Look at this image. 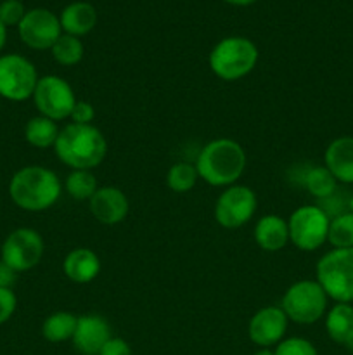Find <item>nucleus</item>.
Here are the masks:
<instances>
[{"label": "nucleus", "instance_id": "nucleus-1", "mask_svg": "<svg viewBox=\"0 0 353 355\" xmlns=\"http://www.w3.org/2000/svg\"><path fill=\"white\" fill-rule=\"evenodd\" d=\"M57 158L71 170H92L104 162L107 141L93 125L68 123L54 144Z\"/></svg>", "mask_w": 353, "mask_h": 355}, {"label": "nucleus", "instance_id": "nucleus-2", "mask_svg": "<svg viewBox=\"0 0 353 355\" xmlns=\"http://www.w3.org/2000/svg\"><path fill=\"white\" fill-rule=\"evenodd\" d=\"M61 180L40 165H28L17 170L9 182V196L24 211H44L57 203L61 196Z\"/></svg>", "mask_w": 353, "mask_h": 355}, {"label": "nucleus", "instance_id": "nucleus-3", "mask_svg": "<svg viewBox=\"0 0 353 355\" xmlns=\"http://www.w3.org/2000/svg\"><path fill=\"white\" fill-rule=\"evenodd\" d=\"M246 151L239 142L221 137L208 142L199 151L196 168L199 179L215 187L234 186L246 170Z\"/></svg>", "mask_w": 353, "mask_h": 355}, {"label": "nucleus", "instance_id": "nucleus-4", "mask_svg": "<svg viewBox=\"0 0 353 355\" xmlns=\"http://www.w3.org/2000/svg\"><path fill=\"white\" fill-rule=\"evenodd\" d=\"M258 49L246 37H227L210 52V68L225 82L244 78L258 62Z\"/></svg>", "mask_w": 353, "mask_h": 355}, {"label": "nucleus", "instance_id": "nucleus-5", "mask_svg": "<svg viewBox=\"0 0 353 355\" xmlns=\"http://www.w3.org/2000/svg\"><path fill=\"white\" fill-rule=\"evenodd\" d=\"M315 279L336 304L353 302V248H332L315 267Z\"/></svg>", "mask_w": 353, "mask_h": 355}, {"label": "nucleus", "instance_id": "nucleus-6", "mask_svg": "<svg viewBox=\"0 0 353 355\" xmlns=\"http://www.w3.org/2000/svg\"><path fill=\"white\" fill-rule=\"evenodd\" d=\"M329 297L317 279H303L291 284L280 300V309L296 324H314L327 314Z\"/></svg>", "mask_w": 353, "mask_h": 355}, {"label": "nucleus", "instance_id": "nucleus-7", "mask_svg": "<svg viewBox=\"0 0 353 355\" xmlns=\"http://www.w3.org/2000/svg\"><path fill=\"white\" fill-rule=\"evenodd\" d=\"M329 215L315 205L296 208L287 220L289 241L301 252H315L327 243Z\"/></svg>", "mask_w": 353, "mask_h": 355}, {"label": "nucleus", "instance_id": "nucleus-8", "mask_svg": "<svg viewBox=\"0 0 353 355\" xmlns=\"http://www.w3.org/2000/svg\"><path fill=\"white\" fill-rule=\"evenodd\" d=\"M38 83L33 62L19 54L0 55V96L12 103L31 99Z\"/></svg>", "mask_w": 353, "mask_h": 355}, {"label": "nucleus", "instance_id": "nucleus-9", "mask_svg": "<svg viewBox=\"0 0 353 355\" xmlns=\"http://www.w3.org/2000/svg\"><path fill=\"white\" fill-rule=\"evenodd\" d=\"M31 99L38 113L45 118H51L55 123L69 118L76 104L71 85L57 75H45L38 78Z\"/></svg>", "mask_w": 353, "mask_h": 355}, {"label": "nucleus", "instance_id": "nucleus-10", "mask_svg": "<svg viewBox=\"0 0 353 355\" xmlns=\"http://www.w3.org/2000/svg\"><path fill=\"white\" fill-rule=\"evenodd\" d=\"M44 238L38 234L35 229L19 227L10 232L3 241L0 257L2 262H6L10 269L19 272L33 269L40 263L44 257Z\"/></svg>", "mask_w": 353, "mask_h": 355}, {"label": "nucleus", "instance_id": "nucleus-11", "mask_svg": "<svg viewBox=\"0 0 353 355\" xmlns=\"http://www.w3.org/2000/svg\"><path fill=\"white\" fill-rule=\"evenodd\" d=\"M256 194L251 187L234 186L225 187L215 203V220L225 229H237L248 224L256 211Z\"/></svg>", "mask_w": 353, "mask_h": 355}, {"label": "nucleus", "instance_id": "nucleus-12", "mask_svg": "<svg viewBox=\"0 0 353 355\" xmlns=\"http://www.w3.org/2000/svg\"><path fill=\"white\" fill-rule=\"evenodd\" d=\"M17 30H19L23 44H26L30 49H35V51L52 49L55 40L62 35L59 17L47 9L28 10Z\"/></svg>", "mask_w": 353, "mask_h": 355}, {"label": "nucleus", "instance_id": "nucleus-13", "mask_svg": "<svg viewBox=\"0 0 353 355\" xmlns=\"http://www.w3.org/2000/svg\"><path fill=\"white\" fill-rule=\"evenodd\" d=\"M287 315L280 307H263L251 318L248 326V335L255 345L262 349H270L279 345L287 331Z\"/></svg>", "mask_w": 353, "mask_h": 355}, {"label": "nucleus", "instance_id": "nucleus-14", "mask_svg": "<svg viewBox=\"0 0 353 355\" xmlns=\"http://www.w3.org/2000/svg\"><path fill=\"white\" fill-rule=\"evenodd\" d=\"M89 210L104 225H116L127 218L130 203L127 194L113 186L99 187L89 200Z\"/></svg>", "mask_w": 353, "mask_h": 355}, {"label": "nucleus", "instance_id": "nucleus-15", "mask_svg": "<svg viewBox=\"0 0 353 355\" xmlns=\"http://www.w3.org/2000/svg\"><path fill=\"white\" fill-rule=\"evenodd\" d=\"M111 336V328L106 319L96 314L80 315L76 322L75 335L71 342L73 347L82 355H99Z\"/></svg>", "mask_w": 353, "mask_h": 355}, {"label": "nucleus", "instance_id": "nucleus-16", "mask_svg": "<svg viewBox=\"0 0 353 355\" xmlns=\"http://www.w3.org/2000/svg\"><path fill=\"white\" fill-rule=\"evenodd\" d=\"M324 166L338 182L353 184V137L334 139L324 153Z\"/></svg>", "mask_w": 353, "mask_h": 355}, {"label": "nucleus", "instance_id": "nucleus-17", "mask_svg": "<svg viewBox=\"0 0 353 355\" xmlns=\"http://www.w3.org/2000/svg\"><path fill=\"white\" fill-rule=\"evenodd\" d=\"M62 270L73 283L87 284L99 276L100 260L90 248H75L66 255Z\"/></svg>", "mask_w": 353, "mask_h": 355}, {"label": "nucleus", "instance_id": "nucleus-18", "mask_svg": "<svg viewBox=\"0 0 353 355\" xmlns=\"http://www.w3.org/2000/svg\"><path fill=\"white\" fill-rule=\"evenodd\" d=\"M255 241L265 252H280L289 243V227L279 215H263L255 225Z\"/></svg>", "mask_w": 353, "mask_h": 355}, {"label": "nucleus", "instance_id": "nucleus-19", "mask_svg": "<svg viewBox=\"0 0 353 355\" xmlns=\"http://www.w3.org/2000/svg\"><path fill=\"white\" fill-rule=\"evenodd\" d=\"M59 23L64 33L80 38L93 30L97 23V10L89 2H73L62 9Z\"/></svg>", "mask_w": 353, "mask_h": 355}, {"label": "nucleus", "instance_id": "nucleus-20", "mask_svg": "<svg viewBox=\"0 0 353 355\" xmlns=\"http://www.w3.org/2000/svg\"><path fill=\"white\" fill-rule=\"evenodd\" d=\"M325 331L332 342L345 345L353 333V305L334 304L325 314Z\"/></svg>", "mask_w": 353, "mask_h": 355}, {"label": "nucleus", "instance_id": "nucleus-21", "mask_svg": "<svg viewBox=\"0 0 353 355\" xmlns=\"http://www.w3.org/2000/svg\"><path fill=\"white\" fill-rule=\"evenodd\" d=\"M59 137V127L54 120L45 118L42 114L31 118L24 127V139L30 146L38 149L54 148Z\"/></svg>", "mask_w": 353, "mask_h": 355}, {"label": "nucleus", "instance_id": "nucleus-22", "mask_svg": "<svg viewBox=\"0 0 353 355\" xmlns=\"http://www.w3.org/2000/svg\"><path fill=\"white\" fill-rule=\"evenodd\" d=\"M76 322H78V318L71 312H54L42 324V335L51 343L66 342L75 335Z\"/></svg>", "mask_w": 353, "mask_h": 355}, {"label": "nucleus", "instance_id": "nucleus-23", "mask_svg": "<svg viewBox=\"0 0 353 355\" xmlns=\"http://www.w3.org/2000/svg\"><path fill=\"white\" fill-rule=\"evenodd\" d=\"M305 187H307L311 196L322 201L327 200L336 193L338 180L332 177V173L325 166H314L305 175Z\"/></svg>", "mask_w": 353, "mask_h": 355}, {"label": "nucleus", "instance_id": "nucleus-24", "mask_svg": "<svg viewBox=\"0 0 353 355\" xmlns=\"http://www.w3.org/2000/svg\"><path fill=\"white\" fill-rule=\"evenodd\" d=\"M99 189L92 170H73L66 179V191L73 200L89 201Z\"/></svg>", "mask_w": 353, "mask_h": 355}, {"label": "nucleus", "instance_id": "nucleus-25", "mask_svg": "<svg viewBox=\"0 0 353 355\" xmlns=\"http://www.w3.org/2000/svg\"><path fill=\"white\" fill-rule=\"evenodd\" d=\"M327 243L332 248H353V214L345 211L331 218Z\"/></svg>", "mask_w": 353, "mask_h": 355}, {"label": "nucleus", "instance_id": "nucleus-26", "mask_svg": "<svg viewBox=\"0 0 353 355\" xmlns=\"http://www.w3.org/2000/svg\"><path fill=\"white\" fill-rule=\"evenodd\" d=\"M52 58L62 66H75L83 59V44L78 37L62 33L52 45Z\"/></svg>", "mask_w": 353, "mask_h": 355}, {"label": "nucleus", "instance_id": "nucleus-27", "mask_svg": "<svg viewBox=\"0 0 353 355\" xmlns=\"http://www.w3.org/2000/svg\"><path fill=\"white\" fill-rule=\"evenodd\" d=\"M197 180H199V173H197L196 165L187 162L175 163L166 175V184L173 193H187L196 186Z\"/></svg>", "mask_w": 353, "mask_h": 355}, {"label": "nucleus", "instance_id": "nucleus-28", "mask_svg": "<svg viewBox=\"0 0 353 355\" xmlns=\"http://www.w3.org/2000/svg\"><path fill=\"white\" fill-rule=\"evenodd\" d=\"M275 355H318L317 349L308 340L300 338V336H293V338H286L275 347L273 350Z\"/></svg>", "mask_w": 353, "mask_h": 355}, {"label": "nucleus", "instance_id": "nucleus-29", "mask_svg": "<svg viewBox=\"0 0 353 355\" xmlns=\"http://www.w3.org/2000/svg\"><path fill=\"white\" fill-rule=\"evenodd\" d=\"M24 14H26V10H24L21 0H3L0 3V21L6 26H19Z\"/></svg>", "mask_w": 353, "mask_h": 355}, {"label": "nucleus", "instance_id": "nucleus-30", "mask_svg": "<svg viewBox=\"0 0 353 355\" xmlns=\"http://www.w3.org/2000/svg\"><path fill=\"white\" fill-rule=\"evenodd\" d=\"M17 309V297L9 288H0V324L9 321Z\"/></svg>", "mask_w": 353, "mask_h": 355}, {"label": "nucleus", "instance_id": "nucleus-31", "mask_svg": "<svg viewBox=\"0 0 353 355\" xmlns=\"http://www.w3.org/2000/svg\"><path fill=\"white\" fill-rule=\"evenodd\" d=\"M93 118H96V110H93L92 104L87 103V101H76L75 107H73L71 114H69L71 123L92 125Z\"/></svg>", "mask_w": 353, "mask_h": 355}, {"label": "nucleus", "instance_id": "nucleus-32", "mask_svg": "<svg viewBox=\"0 0 353 355\" xmlns=\"http://www.w3.org/2000/svg\"><path fill=\"white\" fill-rule=\"evenodd\" d=\"M99 355H132V349L125 340L111 338L109 342L102 347Z\"/></svg>", "mask_w": 353, "mask_h": 355}, {"label": "nucleus", "instance_id": "nucleus-33", "mask_svg": "<svg viewBox=\"0 0 353 355\" xmlns=\"http://www.w3.org/2000/svg\"><path fill=\"white\" fill-rule=\"evenodd\" d=\"M16 279H17L16 270L10 269L6 262L0 260V288H9V290H12Z\"/></svg>", "mask_w": 353, "mask_h": 355}, {"label": "nucleus", "instance_id": "nucleus-34", "mask_svg": "<svg viewBox=\"0 0 353 355\" xmlns=\"http://www.w3.org/2000/svg\"><path fill=\"white\" fill-rule=\"evenodd\" d=\"M6 40H7V26L0 21V51H2L3 45H6Z\"/></svg>", "mask_w": 353, "mask_h": 355}, {"label": "nucleus", "instance_id": "nucleus-35", "mask_svg": "<svg viewBox=\"0 0 353 355\" xmlns=\"http://www.w3.org/2000/svg\"><path fill=\"white\" fill-rule=\"evenodd\" d=\"M225 2L232 3V6H249V3L256 2V0H225Z\"/></svg>", "mask_w": 353, "mask_h": 355}, {"label": "nucleus", "instance_id": "nucleus-36", "mask_svg": "<svg viewBox=\"0 0 353 355\" xmlns=\"http://www.w3.org/2000/svg\"><path fill=\"white\" fill-rule=\"evenodd\" d=\"M343 347H346V349H348L350 352H353V333L348 336V340H346L345 345H343Z\"/></svg>", "mask_w": 353, "mask_h": 355}, {"label": "nucleus", "instance_id": "nucleus-37", "mask_svg": "<svg viewBox=\"0 0 353 355\" xmlns=\"http://www.w3.org/2000/svg\"><path fill=\"white\" fill-rule=\"evenodd\" d=\"M255 355H275V354H273V350L270 349H260L258 352H255Z\"/></svg>", "mask_w": 353, "mask_h": 355}, {"label": "nucleus", "instance_id": "nucleus-38", "mask_svg": "<svg viewBox=\"0 0 353 355\" xmlns=\"http://www.w3.org/2000/svg\"><path fill=\"white\" fill-rule=\"evenodd\" d=\"M346 210H348L350 214H353V196L348 198V205H346Z\"/></svg>", "mask_w": 353, "mask_h": 355}]
</instances>
